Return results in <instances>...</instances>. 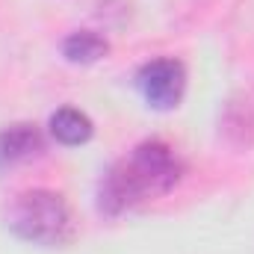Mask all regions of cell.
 Returning a JSON list of instances; mask_svg holds the SVG:
<instances>
[{
    "label": "cell",
    "instance_id": "4",
    "mask_svg": "<svg viewBox=\"0 0 254 254\" xmlns=\"http://www.w3.org/2000/svg\"><path fill=\"white\" fill-rule=\"evenodd\" d=\"M45 151L42 130L36 125H9L0 130V169H12L18 163H27Z\"/></svg>",
    "mask_w": 254,
    "mask_h": 254
},
{
    "label": "cell",
    "instance_id": "1",
    "mask_svg": "<svg viewBox=\"0 0 254 254\" xmlns=\"http://www.w3.org/2000/svg\"><path fill=\"white\" fill-rule=\"evenodd\" d=\"M181 181V160L175 151L160 142L148 139L130 151V157L113 163L98 184V210L104 216H122L139 201L160 198Z\"/></svg>",
    "mask_w": 254,
    "mask_h": 254
},
{
    "label": "cell",
    "instance_id": "3",
    "mask_svg": "<svg viewBox=\"0 0 254 254\" xmlns=\"http://www.w3.org/2000/svg\"><path fill=\"white\" fill-rule=\"evenodd\" d=\"M139 92L154 110H175L187 92V68L175 57H160L139 68Z\"/></svg>",
    "mask_w": 254,
    "mask_h": 254
},
{
    "label": "cell",
    "instance_id": "2",
    "mask_svg": "<svg viewBox=\"0 0 254 254\" xmlns=\"http://www.w3.org/2000/svg\"><path fill=\"white\" fill-rule=\"evenodd\" d=\"M6 225L15 237L45 249H60L74 237L71 210L63 195L51 190L21 192L6 210Z\"/></svg>",
    "mask_w": 254,
    "mask_h": 254
},
{
    "label": "cell",
    "instance_id": "6",
    "mask_svg": "<svg viewBox=\"0 0 254 254\" xmlns=\"http://www.w3.org/2000/svg\"><path fill=\"white\" fill-rule=\"evenodd\" d=\"M110 54V42L95 30H77L63 42V57L74 65H92Z\"/></svg>",
    "mask_w": 254,
    "mask_h": 254
},
{
    "label": "cell",
    "instance_id": "5",
    "mask_svg": "<svg viewBox=\"0 0 254 254\" xmlns=\"http://www.w3.org/2000/svg\"><path fill=\"white\" fill-rule=\"evenodd\" d=\"M92 133H95L92 119L74 107H63L51 116V136L63 145H83L92 139Z\"/></svg>",
    "mask_w": 254,
    "mask_h": 254
}]
</instances>
